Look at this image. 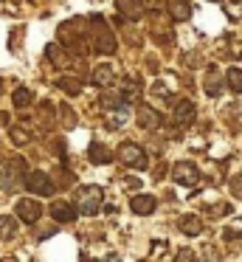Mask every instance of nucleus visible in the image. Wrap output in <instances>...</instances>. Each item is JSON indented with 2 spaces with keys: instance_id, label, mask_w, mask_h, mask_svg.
<instances>
[{
  "instance_id": "a211bd4d",
  "label": "nucleus",
  "mask_w": 242,
  "mask_h": 262,
  "mask_svg": "<svg viewBox=\"0 0 242 262\" xmlns=\"http://www.w3.org/2000/svg\"><path fill=\"white\" fill-rule=\"evenodd\" d=\"M9 136H11V144H14V147H26V144L31 141V133H28L26 127H20V124H11Z\"/></svg>"
},
{
  "instance_id": "423d86ee",
  "label": "nucleus",
  "mask_w": 242,
  "mask_h": 262,
  "mask_svg": "<svg viewBox=\"0 0 242 262\" xmlns=\"http://www.w3.org/2000/svg\"><path fill=\"white\" fill-rule=\"evenodd\" d=\"M26 189H28V192H34V194H39V198L54 194V183H51V178L45 175V172H28Z\"/></svg>"
},
{
  "instance_id": "4be33fe9",
  "label": "nucleus",
  "mask_w": 242,
  "mask_h": 262,
  "mask_svg": "<svg viewBox=\"0 0 242 262\" xmlns=\"http://www.w3.org/2000/svg\"><path fill=\"white\" fill-rule=\"evenodd\" d=\"M56 88H62V91H68V93L76 96V93L82 91V82H79V79H68V76H59V79H56Z\"/></svg>"
},
{
  "instance_id": "9d476101",
  "label": "nucleus",
  "mask_w": 242,
  "mask_h": 262,
  "mask_svg": "<svg viewBox=\"0 0 242 262\" xmlns=\"http://www.w3.org/2000/svg\"><path fill=\"white\" fill-rule=\"evenodd\" d=\"M178 228H180V234H186V237H197V234L203 231V220L197 214H183L178 220Z\"/></svg>"
},
{
  "instance_id": "1a4fd4ad",
  "label": "nucleus",
  "mask_w": 242,
  "mask_h": 262,
  "mask_svg": "<svg viewBox=\"0 0 242 262\" xmlns=\"http://www.w3.org/2000/svg\"><path fill=\"white\" fill-rule=\"evenodd\" d=\"M166 12H169V17H172V20L183 23V20L191 17V3H189V0H169Z\"/></svg>"
},
{
  "instance_id": "aec40b11",
  "label": "nucleus",
  "mask_w": 242,
  "mask_h": 262,
  "mask_svg": "<svg viewBox=\"0 0 242 262\" xmlns=\"http://www.w3.org/2000/svg\"><path fill=\"white\" fill-rule=\"evenodd\" d=\"M17 234V220L9 214H0V239H11Z\"/></svg>"
},
{
  "instance_id": "4468645a",
  "label": "nucleus",
  "mask_w": 242,
  "mask_h": 262,
  "mask_svg": "<svg viewBox=\"0 0 242 262\" xmlns=\"http://www.w3.org/2000/svg\"><path fill=\"white\" fill-rule=\"evenodd\" d=\"M203 88H206L208 96H219V93H223V76H219L217 68L206 71V82H203Z\"/></svg>"
},
{
  "instance_id": "ddd939ff",
  "label": "nucleus",
  "mask_w": 242,
  "mask_h": 262,
  "mask_svg": "<svg viewBox=\"0 0 242 262\" xmlns=\"http://www.w3.org/2000/svg\"><path fill=\"white\" fill-rule=\"evenodd\" d=\"M194 116H197V107L191 102H178V107H174V121H178L180 127L191 124V121H194Z\"/></svg>"
},
{
  "instance_id": "412c9836",
  "label": "nucleus",
  "mask_w": 242,
  "mask_h": 262,
  "mask_svg": "<svg viewBox=\"0 0 242 262\" xmlns=\"http://www.w3.org/2000/svg\"><path fill=\"white\" fill-rule=\"evenodd\" d=\"M225 82L234 93H242V71L239 68H228L225 71Z\"/></svg>"
},
{
  "instance_id": "c756f323",
  "label": "nucleus",
  "mask_w": 242,
  "mask_h": 262,
  "mask_svg": "<svg viewBox=\"0 0 242 262\" xmlns=\"http://www.w3.org/2000/svg\"><path fill=\"white\" fill-rule=\"evenodd\" d=\"M82 262H93V259H82Z\"/></svg>"
},
{
  "instance_id": "39448f33",
  "label": "nucleus",
  "mask_w": 242,
  "mask_h": 262,
  "mask_svg": "<svg viewBox=\"0 0 242 262\" xmlns=\"http://www.w3.org/2000/svg\"><path fill=\"white\" fill-rule=\"evenodd\" d=\"M172 178L180 183V186H197V181H200V169H197L194 164H189V161H178L172 169Z\"/></svg>"
},
{
  "instance_id": "bb28decb",
  "label": "nucleus",
  "mask_w": 242,
  "mask_h": 262,
  "mask_svg": "<svg viewBox=\"0 0 242 262\" xmlns=\"http://www.w3.org/2000/svg\"><path fill=\"white\" fill-rule=\"evenodd\" d=\"M228 206H225V203H219V206H214V209H208V214H211V217H223V214H228Z\"/></svg>"
},
{
  "instance_id": "7ed1b4c3",
  "label": "nucleus",
  "mask_w": 242,
  "mask_h": 262,
  "mask_svg": "<svg viewBox=\"0 0 242 262\" xmlns=\"http://www.w3.org/2000/svg\"><path fill=\"white\" fill-rule=\"evenodd\" d=\"M118 158H121L124 166H129V169H146L149 166V158H146V152L138 147V144L127 141L118 147Z\"/></svg>"
},
{
  "instance_id": "c85d7f7f",
  "label": "nucleus",
  "mask_w": 242,
  "mask_h": 262,
  "mask_svg": "<svg viewBox=\"0 0 242 262\" xmlns=\"http://www.w3.org/2000/svg\"><path fill=\"white\" fill-rule=\"evenodd\" d=\"M107 262H118V256H116V254H110V256H107Z\"/></svg>"
},
{
  "instance_id": "6ab92c4d",
  "label": "nucleus",
  "mask_w": 242,
  "mask_h": 262,
  "mask_svg": "<svg viewBox=\"0 0 242 262\" xmlns=\"http://www.w3.org/2000/svg\"><path fill=\"white\" fill-rule=\"evenodd\" d=\"M87 155H90V161H93V164H110V152H107V147H104V144H99V141L90 144Z\"/></svg>"
},
{
  "instance_id": "2eb2a0df",
  "label": "nucleus",
  "mask_w": 242,
  "mask_h": 262,
  "mask_svg": "<svg viewBox=\"0 0 242 262\" xmlns=\"http://www.w3.org/2000/svg\"><path fill=\"white\" fill-rule=\"evenodd\" d=\"M133 211L135 214H152L155 211V198L152 194H138V198H133Z\"/></svg>"
},
{
  "instance_id": "b1692460",
  "label": "nucleus",
  "mask_w": 242,
  "mask_h": 262,
  "mask_svg": "<svg viewBox=\"0 0 242 262\" xmlns=\"http://www.w3.org/2000/svg\"><path fill=\"white\" fill-rule=\"evenodd\" d=\"M225 243H228L234 251H242V231H234V228H228V231H225Z\"/></svg>"
},
{
  "instance_id": "0eeeda50",
  "label": "nucleus",
  "mask_w": 242,
  "mask_h": 262,
  "mask_svg": "<svg viewBox=\"0 0 242 262\" xmlns=\"http://www.w3.org/2000/svg\"><path fill=\"white\" fill-rule=\"evenodd\" d=\"M17 217L31 226V223H37L39 217H42V206L31 198H23V200H17Z\"/></svg>"
},
{
  "instance_id": "dca6fc26",
  "label": "nucleus",
  "mask_w": 242,
  "mask_h": 262,
  "mask_svg": "<svg viewBox=\"0 0 242 262\" xmlns=\"http://www.w3.org/2000/svg\"><path fill=\"white\" fill-rule=\"evenodd\" d=\"M121 96H124V102H135V99L141 96V82L135 79V76H127V79L121 82Z\"/></svg>"
},
{
  "instance_id": "6e6552de",
  "label": "nucleus",
  "mask_w": 242,
  "mask_h": 262,
  "mask_svg": "<svg viewBox=\"0 0 242 262\" xmlns=\"http://www.w3.org/2000/svg\"><path fill=\"white\" fill-rule=\"evenodd\" d=\"M138 127L141 130H158L161 127V113L149 104H141L138 107Z\"/></svg>"
},
{
  "instance_id": "cd10ccee",
  "label": "nucleus",
  "mask_w": 242,
  "mask_h": 262,
  "mask_svg": "<svg viewBox=\"0 0 242 262\" xmlns=\"http://www.w3.org/2000/svg\"><path fill=\"white\" fill-rule=\"evenodd\" d=\"M206 262H219V259H217V254H214L211 248H208V256H206Z\"/></svg>"
},
{
  "instance_id": "f8f14e48",
  "label": "nucleus",
  "mask_w": 242,
  "mask_h": 262,
  "mask_svg": "<svg viewBox=\"0 0 242 262\" xmlns=\"http://www.w3.org/2000/svg\"><path fill=\"white\" fill-rule=\"evenodd\" d=\"M76 211L79 209H73L71 203H62V200H56V203L51 206V214H54V220H59V223H73L76 220Z\"/></svg>"
},
{
  "instance_id": "f257e3e1",
  "label": "nucleus",
  "mask_w": 242,
  "mask_h": 262,
  "mask_svg": "<svg viewBox=\"0 0 242 262\" xmlns=\"http://www.w3.org/2000/svg\"><path fill=\"white\" fill-rule=\"evenodd\" d=\"M26 161L23 158H9V161H0V186L6 192L17 189V183L26 181Z\"/></svg>"
},
{
  "instance_id": "20e7f679",
  "label": "nucleus",
  "mask_w": 242,
  "mask_h": 262,
  "mask_svg": "<svg viewBox=\"0 0 242 262\" xmlns=\"http://www.w3.org/2000/svg\"><path fill=\"white\" fill-rule=\"evenodd\" d=\"M90 23L96 26V40H93V48L99 54H107V57H110V54H116V37L110 34V29H107L104 26V20L101 17H90Z\"/></svg>"
},
{
  "instance_id": "f03ea898",
  "label": "nucleus",
  "mask_w": 242,
  "mask_h": 262,
  "mask_svg": "<svg viewBox=\"0 0 242 262\" xmlns=\"http://www.w3.org/2000/svg\"><path fill=\"white\" fill-rule=\"evenodd\" d=\"M76 209L82 211V214H96V211L101 209V200H104V192H101V186H93V183H87V186H79L76 189Z\"/></svg>"
},
{
  "instance_id": "9b49d317",
  "label": "nucleus",
  "mask_w": 242,
  "mask_h": 262,
  "mask_svg": "<svg viewBox=\"0 0 242 262\" xmlns=\"http://www.w3.org/2000/svg\"><path fill=\"white\" fill-rule=\"evenodd\" d=\"M116 6L127 20H141L144 17V6H141L138 0H116Z\"/></svg>"
},
{
  "instance_id": "f3484780",
  "label": "nucleus",
  "mask_w": 242,
  "mask_h": 262,
  "mask_svg": "<svg viewBox=\"0 0 242 262\" xmlns=\"http://www.w3.org/2000/svg\"><path fill=\"white\" fill-rule=\"evenodd\" d=\"M93 82L99 88H110V85H116V74H113L110 65H101V68L93 71Z\"/></svg>"
},
{
  "instance_id": "393cba45",
  "label": "nucleus",
  "mask_w": 242,
  "mask_h": 262,
  "mask_svg": "<svg viewBox=\"0 0 242 262\" xmlns=\"http://www.w3.org/2000/svg\"><path fill=\"white\" fill-rule=\"evenodd\" d=\"M174 262H197V254L191 248H180L178 256H174Z\"/></svg>"
},
{
  "instance_id": "5701e85b",
  "label": "nucleus",
  "mask_w": 242,
  "mask_h": 262,
  "mask_svg": "<svg viewBox=\"0 0 242 262\" xmlns=\"http://www.w3.org/2000/svg\"><path fill=\"white\" fill-rule=\"evenodd\" d=\"M31 91H28V88H17L14 91V99H11V102H14V107H28V104H31Z\"/></svg>"
},
{
  "instance_id": "a878e982",
  "label": "nucleus",
  "mask_w": 242,
  "mask_h": 262,
  "mask_svg": "<svg viewBox=\"0 0 242 262\" xmlns=\"http://www.w3.org/2000/svg\"><path fill=\"white\" fill-rule=\"evenodd\" d=\"M231 194L242 200V172H239V175H234V178H231Z\"/></svg>"
}]
</instances>
